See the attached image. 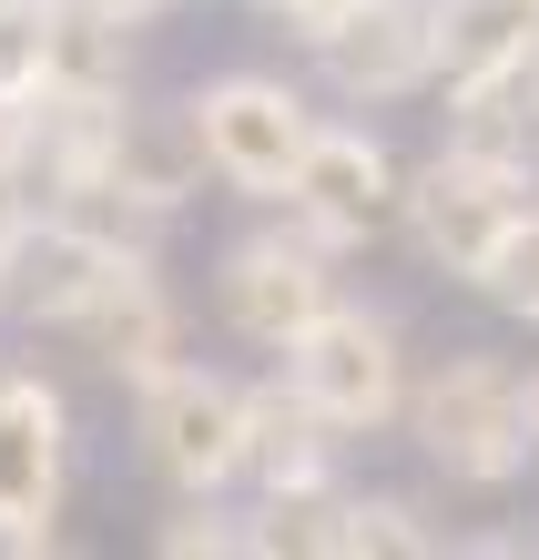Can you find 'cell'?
<instances>
[{
  "mask_svg": "<svg viewBox=\"0 0 539 560\" xmlns=\"http://www.w3.org/2000/svg\"><path fill=\"white\" fill-rule=\"evenodd\" d=\"M418 439V458L448 489H468V500H499V489H519L529 479V377H519V357H499V347H448L437 368L408 377V418H397Z\"/></svg>",
  "mask_w": 539,
  "mask_h": 560,
  "instance_id": "1",
  "label": "cell"
},
{
  "mask_svg": "<svg viewBox=\"0 0 539 560\" xmlns=\"http://www.w3.org/2000/svg\"><path fill=\"white\" fill-rule=\"evenodd\" d=\"M276 377L306 398L336 439H387L397 418H408V326H397L387 306H366V295H336V306L306 326V337L276 347Z\"/></svg>",
  "mask_w": 539,
  "mask_h": 560,
  "instance_id": "2",
  "label": "cell"
},
{
  "mask_svg": "<svg viewBox=\"0 0 539 560\" xmlns=\"http://www.w3.org/2000/svg\"><path fill=\"white\" fill-rule=\"evenodd\" d=\"M132 448L174 500H214L245 489V377L174 357V368L132 377Z\"/></svg>",
  "mask_w": 539,
  "mask_h": 560,
  "instance_id": "3",
  "label": "cell"
},
{
  "mask_svg": "<svg viewBox=\"0 0 539 560\" xmlns=\"http://www.w3.org/2000/svg\"><path fill=\"white\" fill-rule=\"evenodd\" d=\"M539 205V174L529 163H489V153H458L437 143L427 163H408V184H397V235L448 285H479V266L499 255V235Z\"/></svg>",
  "mask_w": 539,
  "mask_h": 560,
  "instance_id": "4",
  "label": "cell"
},
{
  "mask_svg": "<svg viewBox=\"0 0 539 560\" xmlns=\"http://www.w3.org/2000/svg\"><path fill=\"white\" fill-rule=\"evenodd\" d=\"M184 122H194V153H204V184L245 194V205H276L326 113L285 72H214V82L184 92Z\"/></svg>",
  "mask_w": 539,
  "mask_h": 560,
  "instance_id": "5",
  "label": "cell"
},
{
  "mask_svg": "<svg viewBox=\"0 0 539 560\" xmlns=\"http://www.w3.org/2000/svg\"><path fill=\"white\" fill-rule=\"evenodd\" d=\"M336 295H347V255L316 245L295 214L255 224V235H234L214 255V316H224V337L255 347V357H276L285 337H306Z\"/></svg>",
  "mask_w": 539,
  "mask_h": 560,
  "instance_id": "6",
  "label": "cell"
},
{
  "mask_svg": "<svg viewBox=\"0 0 539 560\" xmlns=\"http://www.w3.org/2000/svg\"><path fill=\"white\" fill-rule=\"evenodd\" d=\"M397 184H408V163H397L387 133H366V122H316L306 153H295V174H285V194H276V214H295L336 255H366V245L397 235Z\"/></svg>",
  "mask_w": 539,
  "mask_h": 560,
  "instance_id": "7",
  "label": "cell"
},
{
  "mask_svg": "<svg viewBox=\"0 0 539 560\" xmlns=\"http://www.w3.org/2000/svg\"><path fill=\"white\" fill-rule=\"evenodd\" d=\"M72 408L42 368H0V550H61Z\"/></svg>",
  "mask_w": 539,
  "mask_h": 560,
  "instance_id": "8",
  "label": "cell"
},
{
  "mask_svg": "<svg viewBox=\"0 0 539 560\" xmlns=\"http://www.w3.org/2000/svg\"><path fill=\"white\" fill-rule=\"evenodd\" d=\"M306 61H316V82L347 113L418 103L437 82V21H427V0H356V11H336L306 42Z\"/></svg>",
  "mask_w": 539,
  "mask_h": 560,
  "instance_id": "9",
  "label": "cell"
},
{
  "mask_svg": "<svg viewBox=\"0 0 539 560\" xmlns=\"http://www.w3.org/2000/svg\"><path fill=\"white\" fill-rule=\"evenodd\" d=\"M51 337H72L82 368H103V377L132 387V377H153V368L184 357V295L163 285V255H143V266H113Z\"/></svg>",
  "mask_w": 539,
  "mask_h": 560,
  "instance_id": "10",
  "label": "cell"
},
{
  "mask_svg": "<svg viewBox=\"0 0 539 560\" xmlns=\"http://www.w3.org/2000/svg\"><path fill=\"white\" fill-rule=\"evenodd\" d=\"M113 266H143V255H122L113 235H92L82 214H61V205H42V194H31L21 245L0 255V316L31 326V337H51V326L72 316V306H82V295L103 285Z\"/></svg>",
  "mask_w": 539,
  "mask_h": 560,
  "instance_id": "11",
  "label": "cell"
},
{
  "mask_svg": "<svg viewBox=\"0 0 539 560\" xmlns=\"http://www.w3.org/2000/svg\"><path fill=\"white\" fill-rule=\"evenodd\" d=\"M92 184H113L122 205H143V214L174 224L194 194H204V153H194L184 103H143V92H122L113 133H103V174H92Z\"/></svg>",
  "mask_w": 539,
  "mask_h": 560,
  "instance_id": "12",
  "label": "cell"
},
{
  "mask_svg": "<svg viewBox=\"0 0 539 560\" xmlns=\"http://www.w3.org/2000/svg\"><path fill=\"white\" fill-rule=\"evenodd\" d=\"M347 448L356 439H336L285 377H245V489H255V500L336 489V479H347Z\"/></svg>",
  "mask_w": 539,
  "mask_h": 560,
  "instance_id": "13",
  "label": "cell"
},
{
  "mask_svg": "<svg viewBox=\"0 0 539 560\" xmlns=\"http://www.w3.org/2000/svg\"><path fill=\"white\" fill-rule=\"evenodd\" d=\"M132 31L103 0H42V92L61 103H122L132 92Z\"/></svg>",
  "mask_w": 539,
  "mask_h": 560,
  "instance_id": "14",
  "label": "cell"
},
{
  "mask_svg": "<svg viewBox=\"0 0 539 560\" xmlns=\"http://www.w3.org/2000/svg\"><path fill=\"white\" fill-rule=\"evenodd\" d=\"M427 550H448V530H427V510L418 500H397V489H336V510H326V540L316 560H427Z\"/></svg>",
  "mask_w": 539,
  "mask_h": 560,
  "instance_id": "15",
  "label": "cell"
},
{
  "mask_svg": "<svg viewBox=\"0 0 539 560\" xmlns=\"http://www.w3.org/2000/svg\"><path fill=\"white\" fill-rule=\"evenodd\" d=\"M163 560H255V510H234V489L214 500H174V520L153 530Z\"/></svg>",
  "mask_w": 539,
  "mask_h": 560,
  "instance_id": "16",
  "label": "cell"
},
{
  "mask_svg": "<svg viewBox=\"0 0 539 560\" xmlns=\"http://www.w3.org/2000/svg\"><path fill=\"white\" fill-rule=\"evenodd\" d=\"M468 295H489L509 326H539V205L509 224V235H499V255L479 266V285H468Z\"/></svg>",
  "mask_w": 539,
  "mask_h": 560,
  "instance_id": "17",
  "label": "cell"
},
{
  "mask_svg": "<svg viewBox=\"0 0 539 560\" xmlns=\"http://www.w3.org/2000/svg\"><path fill=\"white\" fill-rule=\"evenodd\" d=\"M0 92H42V0H0Z\"/></svg>",
  "mask_w": 539,
  "mask_h": 560,
  "instance_id": "18",
  "label": "cell"
},
{
  "mask_svg": "<svg viewBox=\"0 0 539 560\" xmlns=\"http://www.w3.org/2000/svg\"><path fill=\"white\" fill-rule=\"evenodd\" d=\"M0 174L31 184V92H0Z\"/></svg>",
  "mask_w": 539,
  "mask_h": 560,
  "instance_id": "19",
  "label": "cell"
},
{
  "mask_svg": "<svg viewBox=\"0 0 539 560\" xmlns=\"http://www.w3.org/2000/svg\"><path fill=\"white\" fill-rule=\"evenodd\" d=\"M21 224H31V184H21V174H0V255L21 245Z\"/></svg>",
  "mask_w": 539,
  "mask_h": 560,
  "instance_id": "20",
  "label": "cell"
},
{
  "mask_svg": "<svg viewBox=\"0 0 539 560\" xmlns=\"http://www.w3.org/2000/svg\"><path fill=\"white\" fill-rule=\"evenodd\" d=\"M103 11H122V21H132V31H153V21H163V11H184V0H103Z\"/></svg>",
  "mask_w": 539,
  "mask_h": 560,
  "instance_id": "21",
  "label": "cell"
},
{
  "mask_svg": "<svg viewBox=\"0 0 539 560\" xmlns=\"http://www.w3.org/2000/svg\"><path fill=\"white\" fill-rule=\"evenodd\" d=\"M255 11H265V21H295V11H306V0H255Z\"/></svg>",
  "mask_w": 539,
  "mask_h": 560,
  "instance_id": "22",
  "label": "cell"
},
{
  "mask_svg": "<svg viewBox=\"0 0 539 560\" xmlns=\"http://www.w3.org/2000/svg\"><path fill=\"white\" fill-rule=\"evenodd\" d=\"M519 377H529V439H539V368H519Z\"/></svg>",
  "mask_w": 539,
  "mask_h": 560,
  "instance_id": "23",
  "label": "cell"
}]
</instances>
